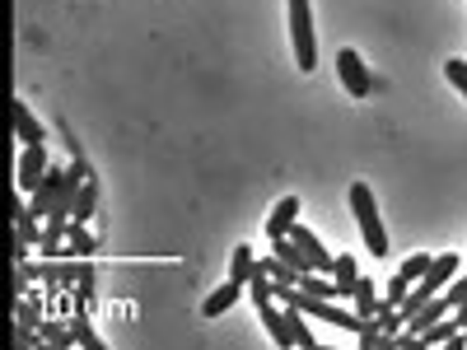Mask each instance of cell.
I'll list each match as a JSON object with an SVG mask.
<instances>
[{
    "label": "cell",
    "mask_w": 467,
    "mask_h": 350,
    "mask_svg": "<svg viewBox=\"0 0 467 350\" xmlns=\"http://www.w3.org/2000/svg\"><path fill=\"white\" fill-rule=\"evenodd\" d=\"M286 318H290V331H295V346H318V337L304 327V318H299V308H286Z\"/></svg>",
    "instance_id": "d6986e66"
},
{
    "label": "cell",
    "mask_w": 467,
    "mask_h": 350,
    "mask_svg": "<svg viewBox=\"0 0 467 350\" xmlns=\"http://www.w3.org/2000/svg\"><path fill=\"white\" fill-rule=\"evenodd\" d=\"M350 210H356V220H360V233H364L370 257H388V233H383V220H379L370 182H356V187H350Z\"/></svg>",
    "instance_id": "6da1fadb"
},
{
    "label": "cell",
    "mask_w": 467,
    "mask_h": 350,
    "mask_svg": "<svg viewBox=\"0 0 467 350\" xmlns=\"http://www.w3.org/2000/svg\"><path fill=\"white\" fill-rule=\"evenodd\" d=\"M243 299V285H234V280H225L215 294H206V304H202V318H220V313H229L234 304Z\"/></svg>",
    "instance_id": "52a82bcc"
},
{
    "label": "cell",
    "mask_w": 467,
    "mask_h": 350,
    "mask_svg": "<svg viewBox=\"0 0 467 350\" xmlns=\"http://www.w3.org/2000/svg\"><path fill=\"white\" fill-rule=\"evenodd\" d=\"M299 224V196H280L276 210L266 215V239H280V233H290Z\"/></svg>",
    "instance_id": "5b68a950"
},
{
    "label": "cell",
    "mask_w": 467,
    "mask_h": 350,
    "mask_svg": "<svg viewBox=\"0 0 467 350\" xmlns=\"http://www.w3.org/2000/svg\"><path fill=\"white\" fill-rule=\"evenodd\" d=\"M350 299H356V313H360V318H364V323H374V313H379V294H374V280H370V276L356 280Z\"/></svg>",
    "instance_id": "30bf717a"
},
{
    "label": "cell",
    "mask_w": 467,
    "mask_h": 350,
    "mask_svg": "<svg viewBox=\"0 0 467 350\" xmlns=\"http://www.w3.org/2000/svg\"><path fill=\"white\" fill-rule=\"evenodd\" d=\"M94 247H98L94 233L85 224H71V257H94Z\"/></svg>",
    "instance_id": "e0dca14e"
},
{
    "label": "cell",
    "mask_w": 467,
    "mask_h": 350,
    "mask_svg": "<svg viewBox=\"0 0 467 350\" xmlns=\"http://www.w3.org/2000/svg\"><path fill=\"white\" fill-rule=\"evenodd\" d=\"M407 290H411V285H407L402 276H393V280H388V299H393V304H402V299H407Z\"/></svg>",
    "instance_id": "603a6c76"
},
{
    "label": "cell",
    "mask_w": 467,
    "mask_h": 350,
    "mask_svg": "<svg viewBox=\"0 0 467 350\" xmlns=\"http://www.w3.org/2000/svg\"><path fill=\"white\" fill-rule=\"evenodd\" d=\"M290 5V52L299 71H313L318 65V33H313V14L309 0H286Z\"/></svg>",
    "instance_id": "7a4b0ae2"
},
{
    "label": "cell",
    "mask_w": 467,
    "mask_h": 350,
    "mask_svg": "<svg viewBox=\"0 0 467 350\" xmlns=\"http://www.w3.org/2000/svg\"><path fill=\"white\" fill-rule=\"evenodd\" d=\"M444 299H448V308H458L463 299H467V276H458V280H448V290H444Z\"/></svg>",
    "instance_id": "7402d4cb"
},
{
    "label": "cell",
    "mask_w": 467,
    "mask_h": 350,
    "mask_svg": "<svg viewBox=\"0 0 467 350\" xmlns=\"http://www.w3.org/2000/svg\"><path fill=\"white\" fill-rule=\"evenodd\" d=\"M444 75H448V85H454V89L467 98V65H463V61H448V65H444Z\"/></svg>",
    "instance_id": "44dd1931"
},
{
    "label": "cell",
    "mask_w": 467,
    "mask_h": 350,
    "mask_svg": "<svg viewBox=\"0 0 467 350\" xmlns=\"http://www.w3.org/2000/svg\"><path fill=\"white\" fill-rule=\"evenodd\" d=\"M257 257H253V247H248V243H239V247H234V257H229V280H234V285H243L248 290V280H253L257 276Z\"/></svg>",
    "instance_id": "8992f818"
},
{
    "label": "cell",
    "mask_w": 467,
    "mask_h": 350,
    "mask_svg": "<svg viewBox=\"0 0 467 350\" xmlns=\"http://www.w3.org/2000/svg\"><path fill=\"white\" fill-rule=\"evenodd\" d=\"M75 341L85 346V350H103V341H98L94 327H89V313H75Z\"/></svg>",
    "instance_id": "ac0fdd59"
},
{
    "label": "cell",
    "mask_w": 467,
    "mask_h": 350,
    "mask_svg": "<svg viewBox=\"0 0 467 350\" xmlns=\"http://www.w3.org/2000/svg\"><path fill=\"white\" fill-rule=\"evenodd\" d=\"M337 75H341V85H346L350 98H364L374 89V80H370V71H364V61H360L356 47H341V52H337Z\"/></svg>",
    "instance_id": "3957f363"
},
{
    "label": "cell",
    "mask_w": 467,
    "mask_h": 350,
    "mask_svg": "<svg viewBox=\"0 0 467 350\" xmlns=\"http://www.w3.org/2000/svg\"><path fill=\"white\" fill-rule=\"evenodd\" d=\"M94 290H98V276H94V266L85 262V271H80V280H75V313H89Z\"/></svg>",
    "instance_id": "4fadbf2b"
},
{
    "label": "cell",
    "mask_w": 467,
    "mask_h": 350,
    "mask_svg": "<svg viewBox=\"0 0 467 350\" xmlns=\"http://www.w3.org/2000/svg\"><path fill=\"white\" fill-rule=\"evenodd\" d=\"M14 233H19V239H28V243H42V224H38V215H33L28 206H19V202H14Z\"/></svg>",
    "instance_id": "7c38bea8"
},
{
    "label": "cell",
    "mask_w": 467,
    "mask_h": 350,
    "mask_svg": "<svg viewBox=\"0 0 467 350\" xmlns=\"http://www.w3.org/2000/svg\"><path fill=\"white\" fill-rule=\"evenodd\" d=\"M10 117H14V136H19L24 145H38L42 141V126L33 122V112H28L24 98H14V103H10Z\"/></svg>",
    "instance_id": "ba28073f"
},
{
    "label": "cell",
    "mask_w": 467,
    "mask_h": 350,
    "mask_svg": "<svg viewBox=\"0 0 467 350\" xmlns=\"http://www.w3.org/2000/svg\"><path fill=\"white\" fill-rule=\"evenodd\" d=\"M262 271H266V276H272V280H276V290H280V285H299L295 266H290L286 257H276V253H272V257H266V262H262Z\"/></svg>",
    "instance_id": "9a60e30c"
},
{
    "label": "cell",
    "mask_w": 467,
    "mask_h": 350,
    "mask_svg": "<svg viewBox=\"0 0 467 350\" xmlns=\"http://www.w3.org/2000/svg\"><path fill=\"white\" fill-rule=\"evenodd\" d=\"M38 337H42V346H65V350H71L75 346V323L71 327H65V323H42V331H38Z\"/></svg>",
    "instance_id": "5bb4252c"
},
{
    "label": "cell",
    "mask_w": 467,
    "mask_h": 350,
    "mask_svg": "<svg viewBox=\"0 0 467 350\" xmlns=\"http://www.w3.org/2000/svg\"><path fill=\"white\" fill-rule=\"evenodd\" d=\"M332 280L341 285V294H350V290H356V280H360V266H356V257H350V253H337V262H332Z\"/></svg>",
    "instance_id": "8fae6325"
},
{
    "label": "cell",
    "mask_w": 467,
    "mask_h": 350,
    "mask_svg": "<svg viewBox=\"0 0 467 350\" xmlns=\"http://www.w3.org/2000/svg\"><path fill=\"white\" fill-rule=\"evenodd\" d=\"M430 266H435V257H430V253H416V257H407L402 266H397V276H402L407 285H416V280H421V276L430 271Z\"/></svg>",
    "instance_id": "2e32d148"
},
{
    "label": "cell",
    "mask_w": 467,
    "mask_h": 350,
    "mask_svg": "<svg viewBox=\"0 0 467 350\" xmlns=\"http://www.w3.org/2000/svg\"><path fill=\"white\" fill-rule=\"evenodd\" d=\"M14 313H19V323H24V327H38L42 304H38V299H19V304H14Z\"/></svg>",
    "instance_id": "ffe728a7"
},
{
    "label": "cell",
    "mask_w": 467,
    "mask_h": 350,
    "mask_svg": "<svg viewBox=\"0 0 467 350\" xmlns=\"http://www.w3.org/2000/svg\"><path fill=\"white\" fill-rule=\"evenodd\" d=\"M47 169H52V159H47L42 141H38V145H24L19 169H14V178H19V192H38V187H42V178H47Z\"/></svg>",
    "instance_id": "277c9868"
},
{
    "label": "cell",
    "mask_w": 467,
    "mask_h": 350,
    "mask_svg": "<svg viewBox=\"0 0 467 350\" xmlns=\"http://www.w3.org/2000/svg\"><path fill=\"white\" fill-rule=\"evenodd\" d=\"M94 210H98V182L85 178V182H80V192H75V224H89Z\"/></svg>",
    "instance_id": "9c48e42d"
},
{
    "label": "cell",
    "mask_w": 467,
    "mask_h": 350,
    "mask_svg": "<svg viewBox=\"0 0 467 350\" xmlns=\"http://www.w3.org/2000/svg\"><path fill=\"white\" fill-rule=\"evenodd\" d=\"M463 337H467V327H463Z\"/></svg>",
    "instance_id": "cb8c5ba5"
}]
</instances>
